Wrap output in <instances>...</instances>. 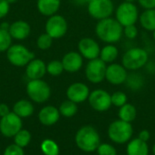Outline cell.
Here are the masks:
<instances>
[{"label": "cell", "instance_id": "6da1fadb", "mask_svg": "<svg viewBox=\"0 0 155 155\" xmlns=\"http://www.w3.org/2000/svg\"><path fill=\"white\" fill-rule=\"evenodd\" d=\"M95 35L106 44L118 42L124 35V26L113 17L99 20L95 25Z\"/></svg>", "mask_w": 155, "mask_h": 155}, {"label": "cell", "instance_id": "7a4b0ae2", "mask_svg": "<svg viewBox=\"0 0 155 155\" xmlns=\"http://www.w3.org/2000/svg\"><path fill=\"white\" fill-rule=\"evenodd\" d=\"M75 143L77 147L85 153H93L101 144V139L95 128L86 125L81 127L75 134Z\"/></svg>", "mask_w": 155, "mask_h": 155}, {"label": "cell", "instance_id": "3957f363", "mask_svg": "<svg viewBox=\"0 0 155 155\" xmlns=\"http://www.w3.org/2000/svg\"><path fill=\"white\" fill-rule=\"evenodd\" d=\"M148 52L141 47H132L128 49L122 57V64L130 71H137L148 64Z\"/></svg>", "mask_w": 155, "mask_h": 155}, {"label": "cell", "instance_id": "277c9868", "mask_svg": "<svg viewBox=\"0 0 155 155\" xmlns=\"http://www.w3.org/2000/svg\"><path fill=\"white\" fill-rule=\"evenodd\" d=\"M134 129L131 123L122 120L113 122L108 127V136L110 140L118 144H124L131 141Z\"/></svg>", "mask_w": 155, "mask_h": 155}, {"label": "cell", "instance_id": "5b68a950", "mask_svg": "<svg viewBox=\"0 0 155 155\" xmlns=\"http://www.w3.org/2000/svg\"><path fill=\"white\" fill-rule=\"evenodd\" d=\"M6 58L12 65L24 67L35 58V54L23 45H12L6 51Z\"/></svg>", "mask_w": 155, "mask_h": 155}, {"label": "cell", "instance_id": "8992f818", "mask_svg": "<svg viewBox=\"0 0 155 155\" xmlns=\"http://www.w3.org/2000/svg\"><path fill=\"white\" fill-rule=\"evenodd\" d=\"M26 94L35 103L43 104L50 98L51 88L49 84L42 79L30 80L26 84Z\"/></svg>", "mask_w": 155, "mask_h": 155}, {"label": "cell", "instance_id": "52a82bcc", "mask_svg": "<svg viewBox=\"0 0 155 155\" xmlns=\"http://www.w3.org/2000/svg\"><path fill=\"white\" fill-rule=\"evenodd\" d=\"M139 10L134 3L123 2L115 10V19L124 27L135 25L139 20Z\"/></svg>", "mask_w": 155, "mask_h": 155}, {"label": "cell", "instance_id": "ba28073f", "mask_svg": "<svg viewBox=\"0 0 155 155\" xmlns=\"http://www.w3.org/2000/svg\"><path fill=\"white\" fill-rule=\"evenodd\" d=\"M87 11L90 16L99 21L111 17L114 5L112 0H92L87 5Z\"/></svg>", "mask_w": 155, "mask_h": 155}, {"label": "cell", "instance_id": "9c48e42d", "mask_svg": "<svg viewBox=\"0 0 155 155\" xmlns=\"http://www.w3.org/2000/svg\"><path fill=\"white\" fill-rule=\"evenodd\" d=\"M68 31V24L66 19L60 15L49 16L45 23V33L53 39H59L65 35Z\"/></svg>", "mask_w": 155, "mask_h": 155}, {"label": "cell", "instance_id": "30bf717a", "mask_svg": "<svg viewBox=\"0 0 155 155\" xmlns=\"http://www.w3.org/2000/svg\"><path fill=\"white\" fill-rule=\"evenodd\" d=\"M107 64L99 57L88 61L85 66L86 79L93 84H99L105 79Z\"/></svg>", "mask_w": 155, "mask_h": 155}, {"label": "cell", "instance_id": "8fae6325", "mask_svg": "<svg viewBox=\"0 0 155 155\" xmlns=\"http://www.w3.org/2000/svg\"><path fill=\"white\" fill-rule=\"evenodd\" d=\"M23 126L22 118L16 115L14 112H10L0 120V133L7 138L14 137Z\"/></svg>", "mask_w": 155, "mask_h": 155}, {"label": "cell", "instance_id": "7c38bea8", "mask_svg": "<svg viewBox=\"0 0 155 155\" xmlns=\"http://www.w3.org/2000/svg\"><path fill=\"white\" fill-rule=\"evenodd\" d=\"M88 102L91 107L97 112H105L112 106L111 94L103 89H96L91 92Z\"/></svg>", "mask_w": 155, "mask_h": 155}, {"label": "cell", "instance_id": "4fadbf2b", "mask_svg": "<svg viewBox=\"0 0 155 155\" xmlns=\"http://www.w3.org/2000/svg\"><path fill=\"white\" fill-rule=\"evenodd\" d=\"M128 72L122 64L112 63L107 65L105 73V80L114 85H120L126 82Z\"/></svg>", "mask_w": 155, "mask_h": 155}, {"label": "cell", "instance_id": "5bb4252c", "mask_svg": "<svg viewBox=\"0 0 155 155\" xmlns=\"http://www.w3.org/2000/svg\"><path fill=\"white\" fill-rule=\"evenodd\" d=\"M78 51L84 58L90 61L99 57L101 48L94 39L84 37L78 42Z\"/></svg>", "mask_w": 155, "mask_h": 155}, {"label": "cell", "instance_id": "9a60e30c", "mask_svg": "<svg viewBox=\"0 0 155 155\" xmlns=\"http://www.w3.org/2000/svg\"><path fill=\"white\" fill-rule=\"evenodd\" d=\"M89 94V87L85 84L80 82L70 84L66 90V96L68 100H71L75 104H80L88 100Z\"/></svg>", "mask_w": 155, "mask_h": 155}, {"label": "cell", "instance_id": "2e32d148", "mask_svg": "<svg viewBox=\"0 0 155 155\" xmlns=\"http://www.w3.org/2000/svg\"><path fill=\"white\" fill-rule=\"evenodd\" d=\"M62 64L64 71L68 73L78 72L84 64V57L79 52L71 51L66 53L62 58Z\"/></svg>", "mask_w": 155, "mask_h": 155}, {"label": "cell", "instance_id": "e0dca14e", "mask_svg": "<svg viewBox=\"0 0 155 155\" xmlns=\"http://www.w3.org/2000/svg\"><path fill=\"white\" fill-rule=\"evenodd\" d=\"M46 74L45 63L38 58H34L25 66V74L30 80L42 79Z\"/></svg>", "mask_w": 155, "mask_h": 155}, {"label": "cell", "instance_id": "ac0fdd59", "mask_svg": "<svg viewBox=\"0 0 155 155\" xmlns=\"http://www.w3.org/2000/svg\"><path fill=\"white\" fill-rule=\"evenodd\" d=\"M60 115L59 109L53 105H47L43 107L38 113V120L43 125L51 126L59 121Z\"/></svg>", "mask_w": 155, "mask_h": 155}, {"label": "cell", "instance_id": "d6986e66", "mask_svg": "<svg viewBox=\"0 0 155 155\" xmlns=\"http://www.w3.org/2000/svg\"><path fill=\"white\" fill-rule=\"evenodd\" d=\"M8 32L13 39L25 40L31 33V26L24 20H17L10 25Z\"/></svg>", "mask_w": 155, "mask_h": 155}, {"label": "cell", "instance_id": "ffe728a7", "mask_svg": "<svg viewBox=\"0 0 155 155\" xmlns=\"http://www.w3.org/2000/svg\"><path fill=\"white\" fill-rule=\"evenodd\" d=\"M37 9L45 16H52L57 13L61 5V0H37Z\"/></svg>", "mask_w": 155, "mask_h": 155}, {"label": "cell", "instance_id": "44dd1931", "mask_svg": "<svg viewBox=\"0 0 155 155\" xmlns=\"http://www.w3.org/2000/svg\"><path fill=\"white\" fill-rule=\"evenodd\" d=\"M126 153L127 155H148V144L146 142H143L139 138L133 139L127 144Z\"/></svg>", "mask_w": 155, "mask_h": 155}, {"label": "cell", "instance_id": "7402d4cb", "mask_svg": "<svg viewBox=\"0 0 155 155\" xmlns=\"http://www.w3.org/2000/svg\"><path fill=\"white\" fill-rule=\"evenodd\" d=\"M34 111L35 108L33 104L25 99L17 101L13 107V112L20 118H26L31 116L34 114Z\"/></svg>", "mask_w": 155, "mask_h": 155}, {"label": "cell", "instance_id": "603a6c76", "mask_svg": "<svg viewBox=\"0 0 155 155\" xmlns=\"http://www.w3.org/2000/svg\"><path fill=\"white\" fill-rule=\"evenodd\" d=\"M139 21L143 29L153 32L155 30V8L144 9L139 16Z\"/></svg>", "mask_w": 155, "mask_h": 155}, {"label": "cell", "instance_id": "cb8c5ba5", "mask_svg": "<svg viewBox=\"0 0 155 155\" xmlns=\"http://www.w3.org/2000/svg\"><path fill=\"white\" fill-rule=\"evenodd\" d=\"M118 48L113 44H107L103 48H101L99 58L102 59L105 64H112L118 58Z\"/></svg>", "mask_w": 155, "mask_h": 155}, {"label": "cell", "instance_id": "d4e9b609", "mask_svg": "<svg viewBox=\"0 0 155 155\" xmlns=\"http://www.w3.org/2000/svg\"><path fill=\"white\" fill-rule=\"evenodd\" d=\"M137 115V111L136 108L131 104L126 103L124 105L120 107L119 112H118V116L120 120L127 122V123H132L135 120Z\"/></svg>", "mask_w": 155, "mask_h": 155}, {"label": "cell", "instance_id": "484cf974", "mask_svg": "<svg viewBox=\"0 0 155 155\" xmlns=\"http://www.w3.org/2000/svg\"><path fill=\"white\" fill-rule=\"evenodd\" d=\"M77 111H78L77 104L72 102L71 100L64 101L59 107L60 114L64 116V117H68V118L75 115Z\"/></svg>", "mask_w": 155, "mask_h": 155}, {"label": "cell", "instance_id": "4316f807", "mask_svg": "<svg viewBox=\"0 0 155 155\" xmlns=\"http://www.w3.org/2000/svg\"><path fill=\"white\" fill-rule=\"evenodd\" d=\"M41 151L45 155H59V146L54 141L45 139L41 143Z\"/></svg>", "mask_w": 155, "mask_h": 155}, {"label": "cell", "instance_id": "83f0119b", "mask_svg": "<svg viewBox=\"0 0 155 155\" xmlns=\"http://www.w3.org/2000/svg\"><path fill=\"white\" fill-rule=\"evenodd\" d=\"M14 141H15V144H16V145H18V146H20L22 148H25L31 142V134L27 130L21 129L14 136Z\"/></svg>", "mask_w": 155, "mask_h": 155}, {"label": "cell", "instance_id": "f1b7e54d", "mask_svg": "<svg viewBox=\"0 0 155 155\" xmlns=\"http://www.w3.org/2000/svg\"><path fill=\"white\" fill-rule=\"evenodd\" d=\"M64 71L62 61L53 60L46 64V73L52 76H58L63 74Z\"/></svg>", "mask_w": 155, "mask_h": 155}, {"label": "cell", "instance_id": "f546056e", "mask_svg": "<svg viewBox=\"0 0 155 155\" xmlns=\"http://www.w3.org/2000/svg\"><path fill=\"white\" fill-rule=\"evenodd\" d=\"M12 40L10 34L6 30L0 28V53L6 52L8 48L12 45Z\"/></svg>", "mask_w": 155, "mask_h": 155}, {"label": "cell", "instance_id": "4dcf8cb0", "mask_svg": "<svg viewBox=\"0 0 155 155\" xmlns=\"http://www.w3.org/2000/svg\"><path fill=\"white\" fill-rule=\"evenodd\" d=\"M53 38L46 33L41 34L36 41V45L41 50H47L53 45Z\"/></svg>", "mask_w": 155, "mask_h": 155}, {"label": "cell", "instance_id": "1f68e13d", "mask_svg": "<svg viewBox=\"0 0 155 155\" xmlns=\"http://www.w3.org/2000/svg\"><path fill=\"white\" fill-rule=\"evenodd\" d=\"M111 99H112V104L116 106V107H122L127 103V95L124 92L117 91L114 92L113 94H111Z\"/></svg>", "mask_w": 155, "mask_h": 155}, {"label": "cell", "instance_id": "d6a6232c", "mask_svg": "<svg viewBox=\"0 0 155 155\" xmlns=\"http://www.w3.org/2000/svg\"><path fill=\"white\" fill-rule=\"evenodd\" d=\"M96 151L98 155H117L116 149L109 143H101Z\"/></svg>", "mask_w": 155, "mask_h": 155}, {"label": "cell", "instance_id": "836d02e7", "mask_svg": "<svg viewBox=\"0 0 155 155\" xmlns=\"http://www.w3.org/2000/svg\"><path fill=\"white\" fill-rule=\"evenodd\" d=\"M138 28L136 27L135 25H131L124 27V35H125L126 38L130 40H134L138 36Z\"/></svg>", "mask_w": 155, "mask_h": 155}, {"label": "cell", "instance_id": "e575fe53", "mask_svg": "<svg viewBox=\"0 0 155 155\" xmlns=\"http://www.w3.org/2000/svg\"><path fill=\"white\" fill-rule=\"evenodd\" d=\"M3 155H25V152L22 147L14 143L5 149Z\"/></svg>", "mask_w": 155, "mask_h": 155}, {"label": "cell", "instance_id": "d590c367", "mask_svg": "<svg viewBox=\"0 0 155 155\" xmlns=\"http://www.w3.org/2000/svg\"><path fill=\"white\" fill-rule=\"evenodd\" d=\"M10 10V5L5 0H0V19L7 15Z\"/></svg>", "mask_w": 155, "mask_h": 155}, {"label": "cell", "instance_id": "8d00e7d4", "mask_svg": "<svg viewBox=\"0 0 155 155\" xmlns=\"http://www.w3.org/2000/svg\"><path fill=\"white\" fill-rule=\"evenodd\" d=\"M137 1L143 9L155 8V0H137Z\"/></svg>", "mask_w": 155, "mask_h": 155}, {"label": "cell", "instance_id": "74e56055", "mask_svg": "<svg viewBox=\"0 0 155 155\" xmlns=\"http://www.w3.org/2000/svg\"><path fill=\"white\" fill-rule=\"evenodd\" d=\"M139 139H141L142 141L143 142H148V140L150 139V133L147 131V130H143L142 132L139 133V136H138Z\"/></svg>", "mask_w": 155, "mask_h": 155}, {"label": "cell", "instance_id": "f35d334b", "mask_svg": "<svg viewBox=\"0 0 155 155\" xmlns=\"http://www.w3.org/2000/svg\"><path fill=\"white\" fill-rule=\"evenodd\" d=\"M10 113L9 107L5 104H0V117H4Z\"/></svg>", "mask_w": 155, "mask_h": 155}, {"label": "cell", "instance_id": "ab89813d", "mask_svg": "<svg viewBox=\"0 0 155 155\" xmlns=\"http://www.w3.org/2000/svg\"><path fill=\"white\" fill-rule=\"evenodd\" d=\"M75 4L77 5H88L92 0H74Z\"/></svg>", "mask_w": 155, "mask_h": 155}, {"label": "cell", "instance_id": "60d3db41", "mask_svg": "<svg viewBox=\"0 0 155 155\" xmlns=\"http://www.w3.org/2000/svg\"><path fill=\"white\" fill-rule=\"evenodd\" d=\"M10 25H11V24H8V23H6V22H3V23L0 25V28L3 29V30L8 31V30H9V27H10Z\"/></svg>", "mask_w": 155, "mask_h": 155}, {"label": "cell", "instance_id": "b9f144b4", "mask_svg": "<svg viewBox=\"0 0 155 155\" xmlns=\"http://www.w3.org/2000/svg\"><path fill=\"white\" fill-rule=\"evenodd\" d=\"M5 1H6V2H7L9 5H11V4H14V3H15L17 0H5Z\"/></svg>", "mask_w": 155, "mask_h": 155}, {"label": "cell", "instance_id": "7bdbcfd3", "mask_svg": "<svg viewBox=\"0 0 155 155\" xmlns=\"http://www.w3.org/2000/svg\"><path fill=\"white\" fill-rule=\"evenodd\" d=\"M136 0H124V2H128V3H134Z\"/></svg>", "mask_w": 155, "mask_h": 155}, {"label": "cell", "instance_id": "ee69618b", "mask_svg": "<svg viewBox=\"0 0 155 155\" xmlns=\"http://www.w3.org/2000/svg\"><path fill=\"white\" fill-rule=\"evenodd\" d=\"M153 40L155 41V30L153 32Z\"/></svg>", "mask_w": 155, "mask_h": 155}, {"label": "cell", "instance_id": "f6af8a7d", "mask_svg": "<svg viewBox=\"0 0 155 155\" xmlns=\"http://www.w3.org/2000/svg\"><path fill=\"white\" fill-rule=\"evenodd\" d=\"M153 154L155 155V144L153 145Z\"/></svg>", "mask_w": 155, "mask_h": 155}, {"label": "cell", "instance_id": "bcb514c9", "mask_svg": "<svg viewBox=\"0 0 155 155\" xmlns=\"http://www.w3.org/2000/svg\"><path fill=\"white\" fill-rule=\"evenodd\" d=\"M112 1H113V0H112Z\"/></svg>", "mask_w": 155, "mask_h": 155}]
</instances>
